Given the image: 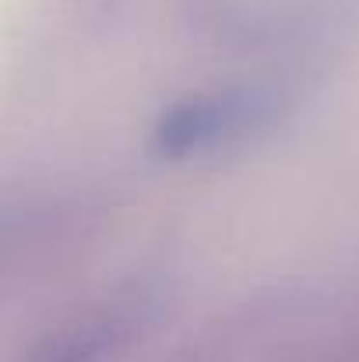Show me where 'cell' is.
<instances>
[{
  "instance_id": "obj_1",
  "label": "cell",
  "mask_w": 359,
  "mask_h": 362,
  "mask_svg": "<svg viewBox=\"0 0 359 362\" xmlns=\"http://www.w3.org/2000/svg\"><path fill=\"white\" fill-rule=\"evenodd\" d=\"M278 95L261 85H237V88H212L173 103L152 130V148L169 158H201L222 151L226 144L257 134L275 120Z\"/></svg>"
},
{
  "instance_id": "obj_2",
  "label": "cell",
  "mask_w": 359,
  "mask_h": 362,
  "mask_svg": "<svg viewBox=\"0 0 359 362\" xmlns=\"http://www.w3.org/2000/svg\"><path fill=\"white\" fill-rule=\"evenodd\" d=\"M162 296L148 281L123 285L46 331L28 362H106L159 320Z\"/></svg>"
}]
</instances>
